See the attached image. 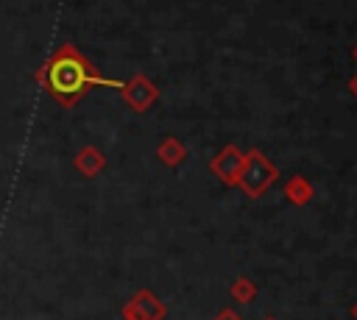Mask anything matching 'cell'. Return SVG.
Returning <instances> with one entry per match:
<instances>
[{
	"label": "cell",
	"instance_id": "cell-14",
	"mask_svg": "<svg viewBox=\"0 0 357 320\" xmlns=\"http://www.w3.org/2000/svg\"><path fill=\"white\" fill-rule=\"evenodd\" d=\"M265 320H276V317H265Z\"/></svg>",
	"mask_w": 357,
	"mask_h": 320
},
{
	"label": "cell",
	"instance_id": "cell-4",
	"mask_svg": "<svg viewBox=\"0 0 357 320\" xmlns=\"http://www.w3.org/2000/svg\"><path fill=\"white\" fill-rule=\"evenodd\" d=\"M120 92H123L126 103H128L134 111H148V109L159 100V89H156V83H153L148 75H134L131 81H126V83L120 86Z\"/></svg>",
	"mask_w": 357,
	"mask_h": 320
},
{
	"label": "cell",
	"instance_id": "cell-6",
	"mask_svg": "<svg viewBox=\"0 0 357 320\" xmlns=\"http://www.w3.org/2000/svg\"><path fill=\"white\" fill-rule=\"evenodd\" d=\"M284 198L293 206H307L312 200V184L304 175H290L287 184H284Z\"/></svg>",
	"mask_w": 357,
	"mask_h": 320
},
{
	"label": "cell",
	"instance_id": "cell-8",
	"mask_svg": "<svg viewBox=\"0 0 357 320\" xmlns=\"http://www.w3.org/2000/svg\"><path fill=\"white\" fill-rule=\"evenodd\" d=\"M75 164H78V170H81L84 175H95V173L103 170V156H100V150H95V147H84V150L75 156Z\"/></svg>",
	"mask_w": 357,
	"mask_h": 320
},
{
	"label": "cell",
	"instance_id": "cell-11",
	"mask_svg": "<svg viewBox=\"0 0 357 320\" xmlns=\"http://www.w3.org/2000/svg\"><path fill=\"white\" fill-rule=\"evenodd\" d=\"M349 92L357 97V72H354V75H351V81H349Z\"/></svg>",
	"mask_w": 357,
	"mask_h": 320
},
{
	"label": "cell",
	"instance_id": "cell-1",
	"mask_svg": "<svg viewBox=\"0 0 357 320\" xmlns=\"http://www.w3.org/2000/svg\"><path fill=\"white\" fill-rule=\"evenodd\" d=\"M42 78H45V83H47V89L61 100V106H73L78 97H84L86 95V89H92V86H123L120 81H106V78H100L92 67H89V61L75 50V47H61L53 58H50V64H47V70L42 72Z\"/></svg>",
	"mask_w": 357,
	"mask_h": 320
},
{
	"label": "cell",
	"instance_id": "cell-3",
	"mask_svg": "<svg viewBox=\"0 0 357 320\" xmlns=\"http://www.w3.org/2000/svg\"><path fill=\"white\" fill-rule=\"evenodd\" d=\"M243 159H245V153L237 145H226L218 156H212L209 170L226 186H237V178H240V170H243Z\"/></svg>",
	"mask_w": 357,
	"mask_h": 320
},
{
	"label": "cell",
	"instance_id": "cell-12",
	"mask_svg": "<svg viewBox=\"0 0 357 320\" xmlns=\"http://www.w3.org/2000/svg\"><path fill=\"white\" fill-rule=\"evenodd\" d=\"M351 317H354V320H357V303H354V306H351Z\"/></svg>",
	"mask_w": 357,
	"mask_h": 320
},
{
	"label": "cell",
	"instance_id": "cell-5",
	"mask_svg": "<svg viewBox=\"0 0 357 320\" xmlns=\"http://www.w3.org/2000/svg\"><path fill=\"white\" fill-rule=\"evenodd\" d=\"M165 314H167L165 303H162L153 292H148V289L137 292V295L123 306V317H126V320H165Z\"/></svg>",
	"mask_w": 357,
	"mask_h": 320
},
{
	"label": "cell",
	"instance_id": "cell-2",
	"mask_svg": "<svg viewBox=\"0 0 357 320\" xmlns=\"http://www.w3.org/2000/svg\"><path fill=\"white\" fill-rule=\"evenodd\" d=\"M279 181V170L276 164L262 153V150H248L243 159V170L237 178V189L248 198H259L262 192H268L273 184Z\"/></svg>",
	"mask_w": 357,
	"mask_h": 320
},
{
	"label": "cell",
	"instance_id": "cell-7",
	"mask_svg": "<svg viewBox=\"0 0 357 320\" xmlns=\"http://www.w3.org/2000/svg\"><path fill=\"white\" fill-rule=\"evenodd\" d=\"M156 156L162 159V164H167V167H178V164L187 159V147H184V142H181V139L167 136V139H162V142H159Z\"/></svg>",
	"mask_w": 357,
	"mask_h": 320
},
{
	"label": "cell",
	"instance_id": "cell-9",
	"mask_svg": "<svg viewBox=\"0 0 357 320\" xmlns=\"http://www.w3.org/2000/svg\"><path fill=\"white\" fill-rule=\"evenodd\" d=\"M231 298H234L237 303H251V301L257 298V284H254L251 278H245V275L234 278V281H231Z\"/></svg>",
	"mask_w": 357,
	"mask_h": 320
},
{
	"label": "cell",
	"instance_id": "cell-13",
	"mask_svg": "<svg viewBox=\"0 0 357 320\" xmlns=\"http://www.w3.org/2000/svg\"><path fill=\"white\" fill-rule=\"evenodd\" d=\"M351 56H354V61H357V45H354V50H351Z\"/></svg>",
	"mask_w": 357,
	"mask_h": 320
},
{
	"label": "cell",
	"instance_id": "cell-10",
	"mask_svg": "<svg viewBox=\"0 0 357 320\" xmlns=\"http://www.w3.org/2000/svg\"><path fill=\"white\" fill-rule=\"evenodd\" d=\"M212 320H243L237 312H231V309H223V312H218Z\"/></svg>",
	"mask_w": 357,
	"mask_h": 320
}]
</instances>
